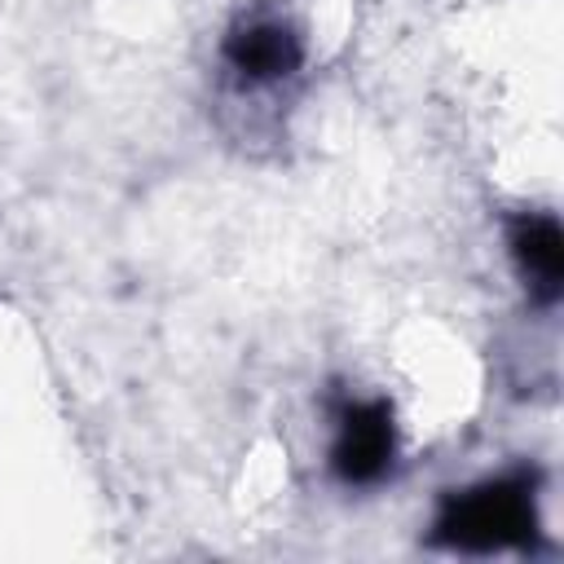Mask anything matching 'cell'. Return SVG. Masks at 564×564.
<instances>
[{
    "label": "cell",
    "instance_id": "7a4b0ae2",
    "mask_svg": "<svg viewBox=\"0 0 564 564\" xmlns=\"http://www.w3.org/2000/svg\"><path fill=\"white\" fill-rule=\"evenodd\" d=\"M330 449L326 467L344 489H375L397 467V410L388 397H357L335 388L326 397Z\"/></svg>",
    "mask_w": 564,
    "mask_h": 564
},
{
    "label": "cell",
    "instance_id": "3957f363",
    "mask_svg": "<svg viewBox=\"0 0 564 564\" xmlns=\"http://www.w3.org/2000/svg\"><path fill=\"white\" fill-rule=\"evenodd\" d=\"M304 35L278 9L238 13L220 35V66L238 93H269L304 70Z\"/></svg>",
    "mask_w": 564,
    "mask_h": 564
},
{
    "label": "cell",
    "instance_id": "6da1fadb",
    "mask_svg": "<svg viewBox=\"0 0 564 564\" xmlns=\"http://www.w3.org/2000/svg\"><path fill=\"white\" fill-rule=\"evenodd\" d=\"M538 494L542 471L533 463H516L476 485L445 489L427 524V546L454 555H529L542 546Z\"/></svg>",
    "mask_w": 564,
    "mask_h": 564
},
{
    "label": "cell",
    "instance_id": "277c9868",
    "mask_svg": "<svg viewBox=\"0 0 564 564\" xmlns=\"http://www.w3.org/2000/svg\"><path fill=\"white\" fill-rule=\"evenodd\" d=\"M507 256L524 286V300L551 313L564 300V229L551 212L524 207L507 216Z\"/></svg>",
    "mask_w": 564,
    "mask_h": 564
}]
</instances>
